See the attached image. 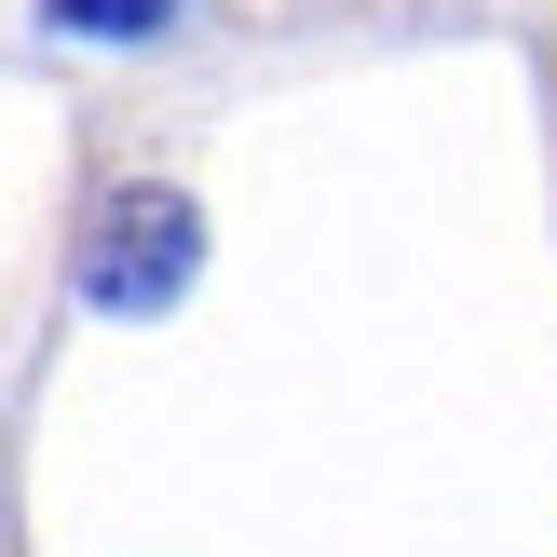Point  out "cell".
Returning <instances> with one entry per match:
<instances>
[{"label": "cell", "instance_id": "2", "mask_svg": "<svg viewBox=\"0 0 557 557\" xmlns=\"http://www.w3.org/2000/svg\"><path fill=\"white\" fill-rule=\"evenodd\" d=\"M54 14H69V27H96V41H136V27H163L177 0H54Z\"/></svg>", "mask_w": 557, "mask_h": 557}, {"label": "cell", "instance_id": "1", "mask_svg": "<svg viewBox=\"0 0 557 557\" xmlns=\"http://www.w3.org/2000/svg\"><path fill=\"white\" fill-rule=\"evenodd\" d=\"M190 259H205V232H190L177 190H109V205L82 218V286H96L109 313H163V299L190 286Z\"/></svg>", "mask_w": 557, "mask_h": 557}]
</instances>
